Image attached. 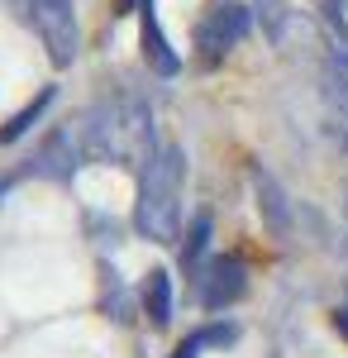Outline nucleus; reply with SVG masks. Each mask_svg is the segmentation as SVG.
<instances>
[{"label": "nucleus", "instance_id": "f257e3e1", "mask_svg": "<svg viewBox=\"0 0 348 358\" xmlns=\"http://www.w3.org/2000/svg\"><path fill=\"white\" fill-rule=\"evenodd\" d=\"M81 148L86 158L101 163H119V167H143L158 148H153V110L138 96H115L101 110L86 115L81 124Z\"/></svg>", "mask_w": 348, "mask_h": 358}, {"label": "nucleus", "instance_id": "f03ea898", "mask_svg": "<svg viewBox=\"0 0 348 358\" xmlns=\"http://www.w3.org/2000/svg\"><path fill=\"white\" fill-rule=\"evenodd\" d=\"M182 182H187V158L182 148H158L138 167V201H134V229L153 244H172L182 224Z\"/></svg>", "mask_w": 348, "mask_h": 358}, {"label": "nucleus", "instance_id": "7ed1b4c3", "mask_svg": "<svg viewBox=\"0 0 348 358\" xmlns=\"http://www.w3.org/2000/svg\"><path fill=\"white\" fill-rule=\"evenodd\" d=\"M29 10H34V29H38L48 57H53L57 67H72L77 62V48H81L72 0H29Z\"/></svg>", "mask_w": 348, "mask_h": 358}, {"label": "nucleus", "instance_id": "20e7f679", "mask_svg": "<svg viewBox=\"0 0 348 358\" xmlns=\"http://www.w3.org/2000/svg\"><path fill=\"white\" fill-rule=\"evenodd\" d=\"M243 34H248V10H243L239 0H210L205 15H201V24H196V48H201L205 62H219Z\"/></svg>", "mask_w": 348, "mask_h": 358}, {"label": "nucleus", "instance_id": "39448f33", "mask_svg": "<svg viewBox=\"0 0 348 358\" xmlns=\"http://www.w3.org/2000/svg\"><path fill=\"white\" fill-rule=\"evenodd\" d=\"M243 287H248V273H243L239 258H215L205 268V277H201V301L210 310H224V306H234L243 296Z\"/></svg>", "mask_w": 348, "mask_h": 358}, {"label": "nucleus", "instance_id": "423d86ee", "mask_svg": "<svg viewBox=\"0 0 348 358\" xmlns=\"http://www.w3.org/2000/svg\"><path fill=\"white\" fill-rule=\"evenodd\" d=\"M138 43H143V62H148L153 72H162V77H177L182 57L172 53L167 34L158 29V15H153V5H143V10H138Z\"/></svg>", "mask_w": 348, "mask_h": 358}, {"label": "nucleus", "instance_id": "0eeeda50", "mask_svg": "<svg viewBox=\"0 0 348 358\" xmlns=\"http://www.w3.org/2000/svg\"><path fill=\"white\" fill-rule=\"evenodd\" d=\"M143 315H148L153 330H167L172 325V282H167L162 268H153L148 282H143Z\"/></svg>", "mask_w": 348, "mask_h": 358}, {"label": "nucleus", "instance_id": "6e6552de", "mask_svg": "<svg viewBox=\"0 0 348 358\" xmlns=\"http://www.w3.org/2000/svg\"><path fill=\"white\" fill-rule=\"evenodd\" d=\"M253 187H258V206H263V215L277 234H287L291 229V215H287V201H282V187L272 182L268 172H253Z\"/></svg>", "mask_w": 348, "mask_h": 358}, {"label": "nucleus", "instance_id": "1a4fd4ad", "mask_svg": "<svg viewBox=\"0 0 348 358\" xmlns=\"http://www.w3.org/2000/svg\"><path fill=\"white\" fill-rule=\"evenodd\" d=\"M253 15H258V24H263V34L272 43H282L287 20H291V0H253Z\"/></svg>", "mask_w": 348, "mask_h": 358}, {"label": "nucleus", "instance_id": "9d476101", "mask_svg": "<svg viewBox=\"0 0 348 358\" xmlns=\"http://www.w3.org/2000/svg\"><path fill=\"white\" fill-rule=\"evenodd\" d=\"M48 101H53V86H43V91H38V101H34V106H24V110H20L15 120H10V124H5V129H0V143H15V138L24 134V129L34 124V120H38V115L48 110Z\"/></svg>", "mask_w": 348, "mask_h": 358}, {"label": "nucleus", "instance_id": "9b49d317", "mask_svg": "<svg viewBox=\"0 0 348 358\" xmlns=\"http://www.w3.org/2000/svg\"><path fill=\"white\" fill-rule=\"evenodd\" d=\"M205 248H210V215H196V224H191V234H187V248H182V263L201 268Z\"/></svg>", "mask_w": 348, "mask_h": 358}, {"label": "nucleus", "instance_id": "f8f14e48", "mask_svg": "<svg viewBox=\"0 0 348 358\" xmlns=\"http://www.w3.org/2000/svg\"><path fill=\"white\" fill-rule=\"evenodd\" d=\"M334 330L348 339V306H339V310H334Z\"/></svg>", "mask_w": 348, "mask_h": 358}, {"label": "nucleus", "instance_id": "ddd939ff", "mask_svg": "<svg viewBox=\"0 0 348 358\" xmlns=\"http://www.w3.org/2000/svg\"><path fill=\"white\" fill-rule=\"evenodd\" d=\"M143 5H153V0H124V10H143Z\"/></svg>", "mask_w": 348, "mask_h": 358}]
</instances>
